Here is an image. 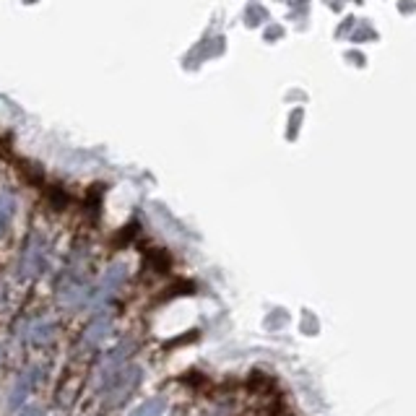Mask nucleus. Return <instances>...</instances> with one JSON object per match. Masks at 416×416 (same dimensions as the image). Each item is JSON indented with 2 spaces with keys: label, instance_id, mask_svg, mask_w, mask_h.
Returning <instances> with one entry per match:
<instances>
[{
  "label": "nucleus",
  "instance_id": "obj_1",
  "mask_svg": "<svg viewBox=\"0 0 416 416\" xmlns=\"http://www.w3.org/2000/svg\"><path fill=\"white\" fill-rule=\"evenodd\" d=\"M21 416H42V414H39L37 408H24V411H21Z\"/></svg>",
  "mask_w": 416,
  "mask_h": 416
}]
</instances>
